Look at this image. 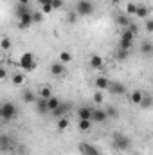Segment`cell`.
Listing matches in <instances>:
<instances>
[{
	"instance_id": "35",
	"label": "cell",
	"mask_w": 153,
	"mask_h": 155,
	"mask_svg": "<svg viewBox=\"0 0 153 155\" xmlns=\"http://www.w3.org/2000/svg\"><path fill=\"white\" fill-rule=\"evenodd\" d=\"M50 5H52V11L54 9H61L63 7V0H50Z\"/></svg>"
},
{
	"instance_id": "17",
	"label": "cell",
	"mask_w": 153,
	"mask_h": 155,
	"mask_svg": "<svg viewBox=\"0 0 153 155\" xmlns=\"http://www.w3.org/2000/svg\"><path fill=\"white\" fill-rule=\"evenodd\" d=\"M115 22H117V25H121L122 29H126V27L132 24L128 15H117V16H115Z\"/></svg>"
},
{
	"instance_id": "27",
	"label": "cell",
	"mask_w": 153,
	"mask_h": 155,
	"mask_svg": "<svg viewBox=\"0 0 153 155\" xmlns=\"http://www.w3.org/2000/svg\"><path fill=\"white\" fill-rule=\"evenodd\" d=\"M69 128V119L67 117H60L58 119V130H67Z\"/></svg>"
},
{
	"instance_id": "38",
	"label": "cell",
	"mask_w": 153,
	"mask_h": 155,
	"mask_svg": "<svg viewBox=\"0 0 153 155\" xmlns=\"http://www.w3.org/2000/svg\"><path fill=\"white\" fill-rule=\"evenodd\" d=\"M76 18H77V15L72 11V13L69 15V24H76Z\"/></svg>"
},
{
	"instance_id": "15",
	"label": "cell",
	"mask_w": 153,
	"mask_h": 155,
	"mask_svg": "<svg viewBox=\"0 0 153 155\" xmlns=\"http://www.w3.org/2000/svg\"><path fill=\"white\" fill-rule=\"evenodd\" d=\"M148 15H150V11H148L146 5H137V9H135V16H137L139 20H146Z\"/></svg>"
},
{
	"instance_id": "7",
	"label": "cell",
	"mask_w": 153,
	"mask_h": 155,
	"mask_svg": "<svg viewBox=\"0 0 153 155\" xmlns=\"http://www.w3.org/2000/svg\"><path fill=\"white\" fill-rule=\"evenodd\" d=\"M77 150H79L81 155H101V152H99L94 144H90V143H79Z\"/></svg>"
},
{
	"instance_id": "32",
	"label": "cell",
	"mask_w": 153,
	"mask_h": 155,
	"mask_svg": "<svg viewBox=\"0 0 153 155\" xmlns=\"http://www.w3.org/2000/svg\"><path fill=\"white\" fill-rule=\"evenodd\" d=\"M135 9H137V4L130 2V4L126 5V15H128V16H130V15H135Z\"/></svg>"
},
{
	"instance_id": "37",
	"label": "cell",
	"mask_w": 153,
	"mask_h": 155,
	"mask_svg": "<svg viewBox=\"0 0 153 155\" xmlns=\"http://www.w3.org/2000/svg\"><path fill=\"white\" fill-rule=\"evenodd\" d=\"M41 13H43V15H49V13H52V5H50V4H47V5H41Z\"/></svg>"
},
{
	"instance_id": "41",
	"label": "cell",
	"mask_w": 153,
	"mask_h": 155,
	"mask_svg": "<svg viewBox=\"0 0 153 155\" xmlns=\"http://www.w3.org/2000/svg\"><path fill=\"white\" fill-rule=\"evenodd\" d=\"M40 5H47V4H50V0H36Z\"/></svg>"
},
{
	"instance_id": "29",
	"label": "cell",
	"mask_w": 153,
	"mask_h": 155,
	"mask_svg": "<svg viewBox=\"0 0 153 155\" xmlns=\"http://www.w3.org/2000/svg\"><path fill=\"white\" fill-rule=\"evenodd\" d=\"M139 107H142V108H150V107H151V96H146V94H144V97H142V101H141Z\"/></svg>"
},
{
	"instance_id": "28",
	"label": "cell",
	"mask_w": 153,
	"mask_h": 155,
	"mask_svg": "<svg viewBox=\"0 0 153 155\" xmlns=\"http://www.w3.org/2000/svg\"><path fill=\"white\" fill-rule=\"evenodd\" d=\"M11 45H13V43H11V40L7 38V36L0 40V49H4V51H9V49H11Z\"/></svg>"
},
{
	"instance_id": "18",
	"label": "cell",
	"mask_w": 153,
	"mask_h": 155,
	"mask_svg": "<svg viewBox=\"0 0 153 155\" xmlns=\"http://www.w3.org/2000/svg\"><path fill=\"white\" fill-rule=\"evenodd\" d=\"M103 63H105V61H103V58H101L99 54H92V56H90V67H92V69H101Z\"/></svg>"
},
{
	"instance_id": "21",
	"label": "cell",
	"mask_w": 153,
	"mask_h": 155,
	"mask_svg": "<svg viewBox=\"0 0 153 155\" xmlns=\"http://www.w3.org/2000/svg\"><path fill=\"white\" fill-rule=\"evenodd\" d=\"M90 114H92V108H90V107H81V108L77 110L79 119H88V121H90Z\"/></svg>"
},
{
	"instance_id": "43",
	"label": "cell",
	"mask_w": 153,
	"mask_h": 155,
	"mask_svg": "<svg viewBox=\"0 0 153 155\" xmlns=\"http://www.w3.org/2000/svg\"><path fill=\"white\" fill-rule=\"evenodd\" d=\"M110 2H114V4H119V2H121V0H110Z\"/></svg>"
},
{
	"instance_id": "24",
	"label": "cell",
	"mask_w": 153,
	"mask_h": 155,
	"mask_svg": "<svg viewBox=\"0 0 153 155\" xmlns=\"http://www.w3.org/2000/svg\"><path fill=\"white\" fill-rule=\"evenodd\" d=\"M141 52L146 54V56H151V52H153V43L151 41H144L142 47H141Z\"/></svg>"
},
{
	"instance_id": "30",
	"label": "cell",
	"mask_w": 153,
	"mask_h": 155,
	"mask_svg": "<svg viewBox=\"0 0 153 155\" xmlns=\"http://www.w3.org/2000/svg\"><path fill=\"white\" fill-rule=\"evenodd\" d=\"M11 81H13L15 85H24L25 78H24V74H13V78H11Z\"/></svg>"
},
{
	"instance_id": "13",
	"label": "cell",
	"mask_w": 153,
	"mask_h": 155,
	"mask_svg": "<svg viewBox=\"0 0 153 155\" xmlns=\"http://www.w3.org/2000/svg\"><path fill=\"white\" fill-rule=\"evenodd\" d=\"M142 97H144V92L142 90H133L132 94H130V101L133 103V105H141V101H142Z\"/></svg>"
},
{
	"instance_id": "11",
	"label": "cell",
	"mask_w": 153,
	"mask_h": 155,
	"mask_svg": "<svg viewBox=\"0 0 153 155\" xmlns=\"http://www.w3.org/2000/svg\"><path fill=\"white\" fill-rule=\"evenodd\" d=\"M65 72H67V69H65V65H63L61 61L50 63V74H52V76H63Z\"/></svg>"
},
{
	"instance_id": "4",
	"label": "cell",
	"mask_w": 153,
	"mask_h": 155,
	"mask_svg": "<svg viewBox=\"0 0 153 155\" xmlns=\"http://www.w3.org/2000/svg\"><path fill=\"white\" fill-rule=\"evenodd\" d=\"M133 40H135V35L126 27V29H122V31H121L119 47H121V49H124V51H130V49L133 47Z\"/></svg>"
},
{
	"instance_id": "3",
	"label": "cell",
	"mask_w": 153,
	"mask_h": 155,
	"mask_svg": "<svg viewBox=\"0 0 153 155\" xmlns=\"http://www.w3.org/2000/svg\"><path fill=\"white\" fill-rule=\"evenodd\" d=\"M25 72H33L34 69H36V60H34V54L33 52H24L22 54V58H20V63H18Z\"/></svg>"
},
{
	"instance_id": "19",
	"label": "cell",
	"mask_w": 153,
	"mask_h": 155,
	"mask_svg": "<svg viewBox=\"0 0 153 155\" xmlns=\"http://www.w3.org/2000/svg\"><path fill=\"white\" fill-rule=\"evenodd\" d=\"M31 13V9H29V5H24V4H16V7H15V15L20 18V16H24V15H29Z\"/></svg>"
},
{
	"instance_id": "8",
	"label": "cell",
	"mask_w": 153,
	"mask_h": 155,
	"mask_svg": "<svg viewBox=\"0 0 153 155\" xmlns=\"http://www.w3.org/2000/svg\"><path fill=\"white\" fill-rule=\"evenodd\" d=\"M106 90H110V94H114V96H122V94H126V87H124L122 83H119V81H110Z\"/></svg>"
},
{
	"instance_id": "36",
	"label": "cell",
	"mask_w": 153,
	"mask_h": 155,
	"mask_svg": "<svg viewBox=\"0 0 153 155\" xmlns=\"http://www.w3.org/2000/svg\"><path fill=\"white\" fill-rule=\"evenodd\" d=\"M105 112H106V117H117V108H114V107H108Z\"/></svg>"
},
{
	"instance_id": "40",
	"label": "cell",
	"mask_w": 153,
	"mask_h": 155,
	"mask_svg": "<svg viewBox=\"0 0 153 155\" xmlns=\"http://www.w3.org/2000/svg\"><path fill=\"white\" fill-rule=\"evenodd\" d=\"M5 76H7V71H5L4 67H0V79H4Z\"/></svg>"
},
{
	"instance_id": "23",
	"label": "cell",
	"mask_w": 153,
	"mask_h": 155,
	"mask_svg": "<svg viewBox=\"0 0 153 155\" xmlns=\"http://www.w3.org/2000/svg\"><path fill=\"white\" fill-rule=\"evenodd\" d=\"M90 126H92V121H88V119H79V123H77V128L81 132H88Z\"/></svg>"
},
{
	"instance_id": "12",
	"label": "cell",
	"mask_w": 153,
	"mask_h": 155,
	"mask_svg": "<svg viewBox=\"0 0 153 155\" xmlns=\"http://www.w3.org/2000/svg\"><path fill=\"white\" fill-rule=\"evenodd\" d=\"M108 83H110V79H108V78H105V76L96 78V88H97L99 92L106 90V88H108Z\"/></svg>"
},
{
	"instance_id": "14",
	"label": "cell",
	"mask_w": 153,
	"mask_h": 155,
	"mask_svg": "<svg viewBox=\"0 0 153 155\" xmlns=\"http://www.w3.org/2000/svg\"><path fill=\"white\" fill-rule=\"evenodd\" d=\"M34 103H36V110H38V114H49V108H47V99L38 97Z\"/></svg>"
},
{
	"instance_id": "9",
	"label": "cell",
	"mask_w": 153,
	"mask_h": 155,
	"mask_svg": "<svg viewBox=\"0 0 153 155\" xmlns=\"http://www.w3.org/2000/svg\"><path fill=\"white\" fill-rule=\"evenodd\" d=\"M108 117H106V112L103 108H92V114H90V121L92 123H105Z\"/></svg>"
},
{
	"instance_id": "39",
	"label": "cell",
	"mask_w": 153,
	"mask_h": 155,
	"mask_svg": "<svg viewBox=\"0 0 153 155\" xmlns=\"http://www.w3.org/2000/svg\"><path fill=\"white\" fill-rule=\"evenodd\" d=\"M146 31H148V33H151L153 31V22L151 20H146Z\"/></svg>"
},
{
	"instance_id": "22",
	"label": "cell",
	"mask_w": 153,
	"mask_h": 155,
	"mask_svg": "<svg viewBox=\"0 0 153 155\" xmlns=\"http://www.w3.org/2000/svg\"><path fill=\"white\" fill-rule=\"evenodd\" d=\"M58 105H60V99H58V97H54V96H50V97L47 99V108H49V112H52V110H56V108H58Z\"/></svg>"
},
{
	"instance_id": "44",
	"label": "cell",
	"mask_w": 153,
	"mask_h": 155,
	"mask_svg": "<svg viewBox=\"0 0 153 155\" xmlns=\"http://www.w3.org/2000/svg\"><path fill=\"white\" fill-rule=\"evenodd\" d=\"M0 128H2V124H0Z\"/></svg>"
},
{
	"instance_id": "25",
	"label": "cell",
	"mask_w": 153,
	"mask_h": 155,
	"mask_svg": "<svg viewBox=\"0 0 153 155\" xmlns=\"http://www.w3.org/2000/svg\"><path fill=\"white\" fill-rule=\"evenodd\" d=\"M40 97H43V99H49L50 96H52V90H50V87H41L38 90Z\"/></svg>"
},
{
	"instance_id": "2",
	"label": "cell",
	"mask_w": 153,
	"mask_h": 155,
	"mask_svg": "<svg viewBox=\"0 0 153 155\" xmlns=\"http://www.w3.org/2000/svg\"><path fill=\"white\" fill-rule=\"evenodd\" d=\"M16 117V105L15 103H0V119L2 121H13Z\"/></svg>"
},
{
	"instance_id": "1",
	"label": "cell",
	"mask_w": 153,
	"mask_h": 155,
	"mask_svg": "<svg viewBox=\"0 0 153 155\" xmlns=\"http://www.w3.org/2000/svg\"><path fill=\"white\" fill-rule=\"evenodd\" d=\"M112 144H114L115 150H119V152H126V150H130L132 141H130L128 135H124V134H121V132H115L114 135H112Z\"/></svg>"
},
{
	"instance_id": "42",
	"label": "cell",
	"mask_w": 153,
	"mask_h": 155,
	"mask_svg": "<svg viewBox=\"0 0 153 155\" xmlns=\"http://www.w3.org/2000/svg\"><path fill=\"white\" fill-rule=\"evenodd\" d=\"M18 4H24V5H29V0H18Z\"/></svg>"
},
{
	"instance_id": "5",
	"label": "cell",
	"mask_w": 153,
	"mask_h": 155,
	"mask_svg": "<svg viewBox=\"0 0 153 155\" xmlns=\"http://www.w3.org/2000/svg\"><path fill=\"white\" fill-rule=\"evenodd\" d=\"M74 13H76L77 16H81V18L83 16H90L94 13V4L90 0H79L76 4V11Z\"/></svg>"
},
{
	"instance_id": "31",
	"label": "cell",
	"mask_w": 153,
	"mask_h": 155,
	"mask_svg": "<svg viewBox=\"0 0 153 155\" xmlns=\"http://www.w3.org/2000/svg\"><path fill=\"white\" fill-rule=\"evenodd\" d=\"M31 18H33V24H34V22H43V13L34 11V13H31Z\"/></svg>"
},
{
	"instance_id": "20",
	"label": "cell",
	"mask_w": 153,
	"mask_h": 155,
	"mask_svg": "<svg viewBox=\"0 0 153 155\" xmlns=\"http://www.w3.org/2000/svg\"><path fill=\"white\" fill-rule=\"evenodd\" d=\"M22 99H24V103H34V101H36V96H34L33 90L25 88V90L22 92Z\"/></svg>"
},
{
	"instance_id": "34",
	"label": "cell",
	"mask_w": 153,
	"mask_h": 155,
	"mask_svg": "<svg viewBox=\"0 0 153 155\" xmlns=\"http://www.w3.org/2000/svg\"><path fill=\"white\" fill-rule=\"evenodd\" d=\"M94 103H96V105H101V103H103V94H101L99 90L94 92Z\"/></svg>"
},
{
	"instance_id": "33",
	"label": "cell",
	"mask_w": 153,
	"mask_h": 155,
	"mask_svg": "<svg viewBox=\"0 0 153 155\" xmlns=\"http://www.w3.org/2000/svg\"><path fill=\"white\" fill-rule=\"evenodd\" d=\"M128 52H130V51H124V49L119 47V49H117V60H126V58H128Z\"/></svg>"
},
{
	"instance_id": "10",
	"label": "cell",
	"mask_w": 153,
	"mask_h": 155,
	"mask_svg": "<svg viewBox=\"0 0 153 155\" xmlns=\"http://www.w3.org/2000/svg\"><path fill=\"white\" fill-rule=\"evenodd\" d=\"M70 107H72L70 103H60V105H58V108H56V110H52V116H56L58 119H60V117H65V114L70 110Z\"/></svg>"
},
{
	"instance_id": "6",
	"label": "cell",
	"mask_w": 153,
	"mask_h": 155,
	"mask_svg": "<svg viewBox=\"0 0 153 155\" xmlns=\"http://www.w3.org/2000/svg\"><path fill=\"white\" fill-rule=\"evenodd\" d=\"M13 146H15V143H13L11 135L2 134V135H0V152H2V153H7V152L13 150Z\"/></svg>"
},
{
	"instance_id": "16",
	"label": "cell",
	"mask_w": 153,
	"mask_h": 155,
	"mask_svg": "<svg viewBox=\"0 0 153 155\" xmlns=\"http://www.w3.org/2000/svg\"><path fill=\"white\" fill-rule=\"evenodd\" d=\"M18 20H20V22H18V27H20V29H27V27H29V25L33 24L31 13H29V15H24V16H20Z\"/></svg>"
},
{
	"instance_id": "26",
	"label": "cell",
	"mask_w": 153,
	"mask_h": 155,
	"mask_svg": "<svg viewBox=\"0 0 153 155\" xmlns=\"http://www.w3.org/2000/svg\"><path fill=\"white\" fill-rule=\"evenodd\" d=\"M72 60V54L70 52H67V51H63V52H60V61L65 65V63H69Z\"/></svg>"
}]
</instances>
